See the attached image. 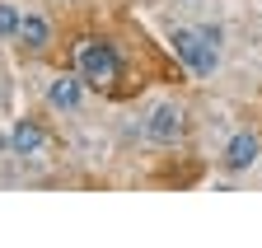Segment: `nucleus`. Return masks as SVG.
I'll return each mask as SVG.
<instances>
[{"label": "nucleus", "mask_w": 262, "mask_h": 248, "mask_svg": "<svg viewBox=\"0 0 262 248\" xmlns=\"http://www.w3.org/2000/svg\"><path fill=\"white\" fill-rule=\"evenodd\" d=\"M257 154H262V141L253 131H239V136H229V145H225V169L229 173H244V169L257 164Z\"/></svg>", "instance_id": "obj_5"}, {"label": "nucleus", "mask_w": 262, "mask_h": 248, "mask_svg": "<svg viewBox=\"0 0 262 248\" xmlns=\"http://www.w3.org/2000/svg\"><path fill=\"white\" fill-rule=\"evenodd\" d=\"M19 10L14 5H0V38H19Z\"/></svg>", "instance_id": "obj_8"}, {"label": "nucleus", "mask_w": 262, "mask_h": 248, "mask_svg": "<svg viewBox=\"0 0 262 248\" xmlns=\"http://www.w3.org/2000/svg\"><path fill=\"white\" fill-rule=\"evenodd\" d=\"M169 42H173V52L183 56V66H187L192 75H202V80L220 66V42H211L202 28H173Z\"/></svg>", "instance_id": "obj_1"}, {"label": "nucleus", "mask_w": 262, "mask_h": 248, "mask_svg": "<svg viewBox=\"0 0 262 248\" xmlns=\"http://www.w3.org/2000/svg\"><path fill=\"white\" fill-rule=\"evenodd\" d=\"M75 71H80V80H89V84H113L117 71H122V61H117L113 42H103V38H84L80 52H75Z\"/></svg>", "instance_id": "obj_2"}, {"label": "nucleus", "mask_w": 262, "mask_h": 248, "mask_svg": "<svg viewBox=\"0 0 262 248\" xmlns=\"http://www.w3.org/2000/svg\"><path fill=\"white\" fill-rule=\"evenodd\" d=\"M19 42L33 47V52L47 47V42H52V24H47L42 14H24V19H19Z\"/></svg>", "instance_id": "obj_7"}, {"label": "nucleus", "mask_w": 262, "mask_h": 248, "mask_svg": "<svg viewBox=\"0 0 262 248\" xmlns=\"http://www.w3.org/2000/svg\"><path fill=\"white\" fill-rule=\"evenodd\" d=\"M10 150H14V154H24V160H38V154L47 150V131L38 127V122L19 117L14 127H10Z\"/></svg>", "instance_id": "obj_4"}, {"label": "nucleus", "mask_w": 262, "mask_h": 248, "mask_svg": "<svg viewBox=\"0 0 262 248\" xmlns=\"http://www.w3.org/2000/svg\"><path fill=\"white\" fill-rule=\"evenodd\" d=\"M47 103H52V108H61V112H75V108L84 103L80 75H56V80L47 84Z\"/></svg>", "instance_id": "obj_6"}, {"label": "nucleus", "mask_w": 262, "mask_h": 248, "mask_svg": "<svg viewBox=\"0 0 262 248\" xmlns=\"http://www.w3.org/2000/svg\"><path fill=\"white\" fill-rule=\"evenodd\" d=\"M145 136H150L155 145H173V141L183 136V108H178V103H159V108L145 117Z\"/></svg>", "instance_id": "obj_3"}]
</instances>
